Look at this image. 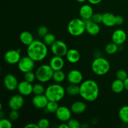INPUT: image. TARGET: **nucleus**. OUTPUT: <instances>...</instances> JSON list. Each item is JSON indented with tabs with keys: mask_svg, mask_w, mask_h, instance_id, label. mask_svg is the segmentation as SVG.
<instances>
[{
	"mask_svg": "<svg viewBox=\"0 0 128 128\" xmlns=\"http://www.w3.org/2000/svg\"><path fill=\"white\" fill-rule=\"evenodd\" d=\"M17 64L18 70L21 72L26 73L29 71H33L35 67V61L27 55L21 57Z\"/></svg>",
	"mask_w": 128,
	"mask_h": 128,
	"instance_id": "nucleus-7",
	"label": "nucleus"
},
{
	"mask_svg": "<svg viewBox=\"0 0 128 128\" xmlns=\"http://www.w3.org/2000/svg\"><path fill=\"white\" fill-rule=\"evenodd\" d=\"M54 70L50 64H42L39 66L35 71L36 80L41 83L49 82L52 80Z\"/></svg>",
	"mask_w": 128,
	"mask_h": 128,
	"instance_id": "nucleus-6",
	"label": "nucleus"
},
{
	"mask_svg": "<svg viewBox=\"0 0 128 128\" xmlns=\"http://www.w3.org/2000/svg\"><path fill=\"white\" fill-rule=\"evenodd\" d=\"M69 128H80L81 126L80 122L75 119H70L67 122Z\"/></svg>",
	"mask_w": 128,
	"mask_h": 128,
	"instance_id": "nucleus-36",
	"label": "nucleus"
},
{
	"mask_svg": "<svg viewBox=\"0 0 128 128\" xmlns=\"http://www.w3.org/2000/svg\"><path fill=\"white\" fill-rule=\"evenodd\" d=\"M24 80L25 81H28V82L32 83L35 81V80H36V74H35L34 72H32V71H29V72L24 73Z\"/></svg>",
	"mask_w": 128,
	"mask_h": 128,
	"instance_id": "nucleus-32",
	"label": "nucleus"
},
{
	"mask_svg": "<svg viewBox=\"0 0 128 128\" xmlns=\"http://www.w3.org/2000/svg\"><path fill=\"white\" fill-rule=\"evenodd\" d=\"M127 40V34L124 30L118 29L115 30L112 34V41L118 46L124 43Z\"/></svg>",
	"mask_w": 128,
	"mask_h": 128,
	"instance_id": "nucleus-16",
	"label": "nucleus"
},
{
	"mask_svg": "<svg viewBox=\"0 0 128 128\" xmlns=\"http://www.w3.org/2000/svg\"><path fill=\"white\" fill-rule=\"evenodd\" d=\"M104 26L107 27H112L116 25V16L111 12H105L102 14V22Z\"/></svg>",
	"mask_w": 128,
	"mask_h": 128,
	"instance_id": "nucleus-22",
	"label": "nucleus"
},
{
	"mask_svg": "<svg viewBox=\"0 0 128 128\" xmlns=\"http://www.w3.org/2000/svg\"><path fill=\"white\" fill-rule=\"evenodd\" d=\"M72 111L71 109L64 106H59L58 109L55 112L56 118L62 122H68L72 116Z\"/></svg>",
	"mask_w": 128,
	"mask_h": 128,
	"instance_id": "nucleus-10",
	"label": "nucleus"
},
{
	"mask_svg": "<svg viewBox=\"0 0 128 128\" xmlns=\"http://www.w3.org/2000/svg\"><path fill=\"white\" fill-rule=\"evenodd\" d=\"M86 108H87V106L84 102L81 101H77L74 102L71 104L70 109L72 113L74 114H80L83 113L86 111Z\"/></svg>",
	"mask_w": 128,
	"mask_h": 128,
	"instance_id": "nucleus-20",
	"label": "nucleus"
},
{
	"mask_svg": "<svg viewBox=\"0 0 128 128\" xmlns=\"http://www.w3.org/2000/svg\"><path fill=\"white\" fill-rule=\"evenodd\" d=\"M37 124L38 125L39 128H48L50 126V122L48 119L42 118L38 121Z\"/></svg>",
	"mask_w": 128,
	"mask_h": 128,
	"instance_id": "nucleus-34",
	"label": "nucleus"
},
{
	"mask_svg": "<svg viewBox=\"0 0 128 128\" xmlns=\"http://www.w3.org/2000/svg\"><path fill=\"white\" fill-rule=\"evenodd\" d=\"M124 83L125 90L128 92V77L124 81Z\"/></svg>",
	"mask_w": 128,
	"mask_h": 128,
	"instance_id": "nucleus-44",
	"label": "nucleus"
},
{
	"mask_svg": "<svg viewBox=\"0 0 128 128\" xmlns=\"http://www.w3.org/2000/svg\"><path fill=\"white\" fill-rule=\"evenodd\" d=\"M80 95L84 100L88 102L96 101L100 94V88L96 81L87 80L82 81L80 85Z\"/></svg>",
	"mask_w": 128,
	"mask_h": 128,
	"instance_id": "nucleus-1",
	"label": "nucleus"
},
{
	"mask_svg": "<svg viewBox=\"0 0 128 128\" xmlns=\"http://www.w3.org/2000/svg\"><path fill=\"white\" fill-rule=\"evenodd\" d=\"M56 41V36L52 33L48 32L43 37V42L47 46H51Z\"/></svg>",
	"mask_w": 128,
	"mask_h": 128,
	"instance_id": "nucleus-30",
	"label": "nucleus"
},
{
	"mask_svg": "<svg viewBox=\"0 0 128 128\" xmlns=\"http://www.w3.org/2000/svg\"><path fill=\"white\" fill-rule=\"evenodd\" d=\"M65 57L68 61L70 62V63L75 64L80 60L81 55H80V52L77 50L71 48L70 50H68Z\"/></svg>",
	"mask_w": 128,
	"mask_h": 128,
	"instance_id": "nucleus-21",
	"label": "nucleus"
},
{
	"mask_svg": "<svg viewBox=\"0 0 128 128\" xmlns=\"http://www.w3.org/2000/svg\"><path fill=\"white\" fill-rule=\"evenodd\" d=\"M94 14L93 9L92 6L88 4H85L81 6L80 9V15L81 19L86 21L91 20Z\"/></svg>",
	"mask_w": 128,
	"mask_h": 128,
	"instance_id": "nucleus-17",
	"label": "nucleus"
},
{
	"mask_svg": "<svg viewBox=\"0 0 128 128\" xmlns=\"http://www.w3.org/2000/svg\"><path fill=\"white\" fill-rule=\"evenodd\" d=\"M124 19L121 15L116 16V25H121L124 23Z\"/></svg>",
	"mask_w": 128,
	"mask_h": 128,
	"instance_id": "nucleus-40",
	"label": "nucleus"
},
{
	"mask_svg": "<svg viewBox=\"0 0 128 128\" xmlns=\"http://www.w3.org/2000/svg\"><path fill=\"white\" fill-rule=\"evenodd\" d=\"M3 83L6 90L10 91H12L17 90L19 82L14 75L10 73L7 74L4 76L3 80Z\"/></svg>",
	"mask_w": 128,
	"mask_h": 128,
	"instance_id": "nucleus-12",
	"label": "nucleus"
},
{
	"mask_svg": "<svg viewBox=\"0 0 128 128\" xmlns=\"http://www.w3.org/2000/svg\"><path fill=\"white\" fill-rule=\"evenodd\" d=\"M32 89H33V85L32 84V83L28 82L25 80L19 82L17 88L18 93L23 96L31 95L32 93Z\"/></svg>",
	"mask_w": 128,
	"mask_h": 128,
	"instance_id": "nucleus-14",
	"label": "nucleus"
},
{
	"mask_svg": "<svg viewBox=\"0 0 128 128\" xmlns=\"http://www.w3.org/2000/svg\"><path fill=\"white\" fill-rule=\"evenodd\" d=\"M66 93L64 88L59 83H54L48 86L45 90L44 94L49 101L59 102L61 101Z\"/></svg>",
	"mask_w": 128,
	"mask_h": 128,
	"instance_id": "nucleus-3",
	"label": "nucleus"
},
{
	"mask_svg": "<svg viewBox=\"0 0 128 128\" xmlns=\"http://www.w3.org/2000/svg\"><path fill=\"white\" fill-rule=\"evenodd\" d=\"M100 24L94 22L90 20L86 21V31L91 36H95L100 33Z\"/></svg>",
	"mask_w": 128,
	"mask_h": 128,
	"instance_id": "nucleus-19",
	"label": "nucleus"
},
{
	"mask_svg": "<svg viewBox=\"0 0 128 128\" xmlns=\"http://www.w3.org/2000/svg\"><path fill=\"white\" fill-rule=\"evenodd\" d=\"M116 78L121 80L122 81H124L128 77L127 72L124 70H119L116 73Z\"/></svg>",
	"mask_w": 128,
	"mask_h": 128,
	"instance_id": "nucleus-35",
	"label": "nucleus"
},
{
	"mask_svg": "<svg viewBox=\"0 0 128 128\" xmlns=\"http://www.w3.org/2000/svg\"><path fill=\"white\" fill-rule=\"evenodd\" d=\"M21 58V50L19 49L8 50L5 52L4 56V59L6 63L11 65L18 63Z\"/></svg>",
	"mask_w": 128,
	"mask_h": 128,
	"instance_id": "nucleus-9",
	"label": "nucleus"
},
{
	"mask_svg": "<svg viewBox=\"0 0 128 128\" xmlns=\"http://www.w3.org/2000/svg\"><path fill=\"white\" fill-rule=\"evenodd\" d=\"M111 90L112 92L116 94H120L125 90L124 81L119 79H116L111 84Z\"/></svg>",
	"mask_w": 128,
	"mask_h": 128,
	"instance_id": "nucleus-24",
	"label": "nucleus"
},
{
	"mask_svg": "<svg viewBox=\"0 0 128 128\" xmlns=\"http://www.w3.org/2000/svg\"><path fill=\"white\" fill-rule=\"evenodd\" d=\"M66 74L62 70H58V71H54L52 80L56 83H61L66 80Z\"/></svg>",
	"mask_w": 128,
	"mask_h": 128,
	"instance_id": "nucleus-26",
	"label": "nucleus"
},
{
	"mask_svg": "<svg viewBox=\"0 0 128 128\" xmlns=\"http://www.w3.org/2000/svg\"><path fill=\"white\" fill-rule=\"evenodd\" d=\"M59 106H60L58 104V102L49 101L45 110L47 111L48 112H50V113H55L56 112V111H57L58 109Z\"/></svg>",
	"mask_w": 128,
	"mask_h": 128,
	"instance_id": "nucleus-29",
	"label": "nucleus"
},
{
	"mask_svg": "<svg viewBox=\"0 0 128 128\" xmlns=\"http://www.w3.org/2000/svg\"><path fill=\"white\" fill-rule=\"evenodd\" d=\"M118 45L116 44L112 41V42L108 44L105 47V51L108 54H114L118 52Z\"/></svg>",
	"mask_w": 128,
	"mask_h": 128,
	"instance_id": "nucleus-28",
	"label": "nucleus"
},
{
	"mask_svg": "<svg viewBox=\"0 0 128 128\" xmlns=\"http://www.w3.org/2000/svg\"><path fill=\"white\" fill-rule=\"evenodd\" d=\"M20 40L22 44L27 46L31 44L34 41L33 35L31 32L28 31H24L20 33Z\"/></svg>",
	"mask_w": 128,
	"mask_h": 128,
	"instance_id": "nucleus-23",
	"label": "nucleus"
},
{
	"mask_svg": "<svg viewBox=\"0 0 128 128\" xmlns=\"http://www.w3.org/2000/svg\"><path fill=\"white\" fill-rule=\"evenodd\" d=\"M111 65L106 59L100 56L96 57L91 64L92 71L98 76H104L110 71Z\"/></svg>",
	"mask_w": 128,
	"mask_h": 128,
	"instance_id": "nucleus-4",
	"label": "nucleus"
},
{
	"mask_svg": "<svg viewBox=\"0 0 128 128\" xmlns=\"http://www.w3.org/2000/svg\"><path fill=\"white\" fill-rule=\"evenodd\" d=\"M24 103L23 96L20 94H17L11 96L8 101V106L10 109L13 110H20L22 108Z\"/></svg>",
	"mask_w": 128,
	"mask_h": 128,
	"instance_id": "nucleus-11",
	"label": "nucleus"
},
{
	"mask_svg": "<svg viewBox=\"0 0 128 128\" xmlns=\"http://www.w3.org/2000/svg\"><path fill=\"white\" fill-rule=\"evenodd\" d=\"M127 127L128 128V124H127Z\"/></svg>",
	"mask_w": 128,
	"mask_h": 128,
	"instance_id": "nucleus-47",
	"label": "nucleus"
},
{
	"mask_svg": "<svg viewBox=\"0 0 128 128\" xmlns=\"http://www.w3.org/2000/svg\"><path fill=\"white\" fill-rule=\"evenodd\" d=\"M118 116L121 122L125 124H128V105H125L120 108Z\"/></svg>",
	"mask_w": 128,
	"mask_h": 128,
	"instance_id": "nucleus-25",
	"label": "nucleus"
},
{
	"mask_svg": "<svg viewBox=\"0 0 128 128\" xmlns=\"http://www.w3.org/2000/svg\"><path fill=\"white\" fill-rule=\"evenodd\" d=\"M47 33H48V29L45 26H40L37 30V34L40 37L43 38Z\"/></svg>",
	"mask_w": 128,
	"mask_h": 128,
	"instance_id": "nucleus-38",
	"label": "nucleus"
},
{
	"mask_svg": "<svg viewBox=\"0 0 128 128\" xmlns=\"http://www.w3.org/2000/svg\"><path fill=\"white\" fill-rule=\"evenodd\" d=\"M44 86L41 83H36L33 85V89H32V93L34 95L42 94L45 92Z\"/></svg>",
	"mask_w": 128,
	"mask_h": 128,
	"instance_id": "nucleus-31",
	"label": "nucleus"
},
{
	"mask_svg": "<svg viewBox=\"0 0 128 128\" xmlns=\"http://www.w3.org/2000/svg\"><path fill=\"white\" fill-rule=\"evenodd\" d=\"M68 51V48L66 44L61 40H56L51 46V51L54 56L64 57L66 56Z\"/></svg>",
	"mask_w": 128,
	"mask_h": 128,
	"instance_id": "nucleus-8",
	"label": "nucleus"
},
{
	"mask_svg": "<svg viewBox=\"0 0 128 128\" xmlns=\"http://www.w3.org/2000/svg\"><path fill=\"white\" fill-rule=\"evenodd\" d=\"M58 128H69L68 125L67 123H65V122H62L61 123L60 126H58Z\"/></svg>",
	"mask_w": 128,
	"mask_h": 128,
	"instance_id": "nucleus-43",
	"label": "nucleus"
},
{
	"mask_svg": "<svg viewBox=\"0 0 128 128\" xmlns=\"http://www.w3.org/2000/svg\"><path fill=\"white\" fill-rule=\"evenodd\" d=\"M88 1L91 4L96 5L100 4V2L102 1V0H88Z\"/></svg>",
	"mask_w": 128,
	"mask_h": 128,
	"instance_id": "nucleus-42",
	"label": "nucleus"
},
{
	"mask_svg": "<svg viewBox=\"0 0 128 128\" xmlns=\"http://www.w3.org/2000/svg\"><path fill=\"white\" fill-rule=\"evenodd\" d=\"M11 120L10 119L1 118L0 120V128H11L12 127Z\"/></svg>",
	"mask_w": 128,
	"mask_h": 128,
	"instance_id": "nucleus-33",
	"label": "nucleus"
},
{
	"mask_svg": "<svg viewBox=\"0 0 128 128\" xmlns=\"http://www.w3.org/2000/svg\"><path fill=\"white\" fill-rule=\"evenodd\" d=\"M27 55L35 62H40L44 60L48 53L47 45L43 41L34 40L27 48Z\"/></svg>",
	"mask_w": 128,
	"mask_h": 128,
	"instance_id": "nucleus-2",
	"label": "nucleus"
},
{
	"mask_svg": "<svg viewBox=\"0 0 128 128\" xmlns=\"http://www.w3.org/2000/svg\"><path fill=\"white\" fill-rule=\"evenodd\" d=\"M64 60L63 57L58 56H54L50 60L49 64L50 65L52 70L54 71L62 70L64 66Z\"/></svg>",
	"mask_w": 128,
	"mask_h": 128,
	"instance_id": "nucleus-18",
	"label": "nucleus"
},
{
	"mask_svg": "<svg viewBox=\"0 0 128 128\" xmlns=\"http://www.w3.org/2000/svg\"><path fill=\"white\" fill-rule=\"evenodd\" d=\"M68 31L72 36H80L86 31V21L81 18H74L68 24Z\"/></svg>",
	"mask_w": 128,
	"mask_h": 128,
	"instance_id": "nucleus-5",
	"label": "nucleus"
},
{
	"mask_svg": "<svg viewBox=\"0 0 128 128\" xmlns=\"http://www.w3.org/2000/svg\"><path fill=\"white\" fill-rule=\"evenodd\" d=\"M76 1H77L78 2H80V3H82V2H84L85 1H88V0H76Z\"/></svg>",
	"mask_w": 128,
	"mask_h": 128,
	"instance_id": "nucleus-45",
	"label": "nucleus"
},
{
	"mask_svg": "<svg viewBox=\"0 0 128 128\" xmlns=\"http://www.w3.org/2000/svg\"><path fill=\"white\" fill-rule=\"evenodd\" d=\"M91 20L94 22H96L98 24L102 23V14L100 13H95L92 15Z\"/></svg>",
	"mask_w": 128,
	"mask_h": 128,
	"instance_id": "nucleus-39",
	"label": "nucleus"
},
{
	"mask_svg": "<svg viewBox=\"0 0 128 128\" xmlns=\"http://www.w3.org/2000/svg\"><path fill=\"white\" fill-rule=\"evenodd\" d=\"M66 79L70 84H80L83 80V75L79 70H72L68 72Z\"/></svg>",
	"mask_w": 128,
	"mask_h": 128,
	"instance_id": "nucleus-13",
	"label": "nucleus"
},
{
	"mask_svg": "<svg viewBox=\"0 0 128 128\" xmlns=\"http://www.w3.org/2000/svg\"><path fill=\"white\" fill-rule=\"evenodd\" d=\"M48 102L49 100L44 94L34 95L32 99V105L37 109H45Z\"/></svg>",
	"mask_w": 128,
	"mask_h": 128,
	"instance_id": "nucleus-15",
	"label": "nucleus"
},
{
	"mask_svg": "<svg viewBox=\"0 0 128 128\" xmlns=\"http://www.w3.org/2000/svg\"><path fill=\"white\" fill-rule=\"evenodd\" d=\"M126 1H128V0H126Z\"/></svg>",
	"mask_w": 128,
	"mask_h": 128,
	"instance_id": "nucleus-48",
	"label": "nucleus"
},
{
	"mask_svg": "<svg viewBox=\"0 0 128 128\" xmlns=\"http://www.w3.org/2000/svg\"><path fill=\"white\" fill-rule=\"evenodd\" d=\"M24 128H39L38 125V124L35 123H30L28 124L27 125L24 126Z\"/></svg>",
	"mask_w": 128,
	"mask_h": 128,
	"instance_id": "nucleus-41",
	"label": "nucleus"
},
{
	"mask_svg": "<svg viewBox=\"0 0 128 128\" xmlns=\"http://www.w3.org/2000/svg\"><path fill=\"white\" fill-rule=\"evenodd\" d=\"M81 127H82V128H88V125L86 124H85L81 125Z\"/></svg>",
	"mask_w": 128,
	"mask_h": 128,
	"instance_id": "nucleus-46",
	"label": "nucleus"
},
{
	"mask_svg": "<svg viewBox=\"0 0 128 128\" xmlns=\"http://www.w3.org/2000/svg\"><path fill=\"white\" fill-rule=\"evenodd\" d=\"M8 117L9 119L11 121H16L20 117V113L18 112V110H11V111L9 112Z\"/></svg>",
	"mask_w": 128,
	"mask_h": 128,
	"instance_id": "nucleus-37",
	"label": "nucleus"
},
{
	"mask_svg": "<svg viewBox=\"0 0 128 128\" xmlns=\"http://www.w3.org/2000/svg\"><path fill=\"white\" fill-rule=\"evenodd\" d=\"M66 93L70 96H74L77 95H80V86L79 84H70L68 86L66 89Z\"/></svg>",
	"mask_w": 128,
	"mask_h": 128,
	"instance_id": "nucleus-27",
	"label": "nucleus"
}]
</instances>
